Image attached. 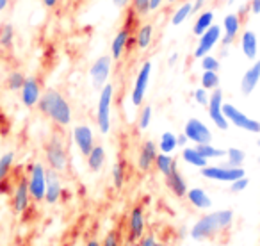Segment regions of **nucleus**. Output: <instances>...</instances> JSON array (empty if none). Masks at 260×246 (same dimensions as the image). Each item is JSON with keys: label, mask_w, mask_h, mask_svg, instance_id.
<instances>
[{"label": "nucleus", "mask_w": 260, "mask_h": 246, "mask_svg": "<svg viewBox=\"0 0 260 246\" xmlns=\"http://www.w3.org/2000/svg\"><path fill=\"white\" fill-rule=\"evenodd\" d=\"M38 109L57 127H68L72 123V105L59 89H45L38 102Z\"/></svg>", "instance_id": "obj_1"}, {"label": "nucleus", "mask_w": 260, "mask_h": 246, "mask_svg": "<svg viewBox=\"0 0 260 246\" xmlns=\"http://www.w3.org/2000/svg\"><path fill=\"white\" fill-rule=\"evenodd\" d=\"M234 223V210L221 209L216 212H209L202 216L194 225L191 227V237L194 241H207L214 239L216 235L226 232Z\"/></svg>", "instance_id": "obj_2"}, {"label": "nucleus", "mask_w": 260, "mask_h": 246, "mask_svg": "<svg viewBox=\"0 0 260 246\" xmlns=\"http://www.w3.org/2000/svg\"><path fill=\"white\" fill-rule=\"evenodd\" d=\"M45 161H47L48 168L57 171V173H64L68 170V150L57 134H52V138L45 143Z\"/></svg>", "instance_id": "obj_3"}, {"label": "nucleus", "mask_w": 260, "mask_h": 246, "mask_svg": "<svg viewBox=\"0 0 260 246\" xmlns=\"http://www.w3.org/2000/svg\"><path fill=\"white\" fill-rule=\"evenodd\" d=\"M112 98H114V86L112 84H105L100 89V97H98L96 105V125L102 134H109V131H111Z\"/></svg>", "instance_id": "obj_4"}, {"label": "nucleus", "mask_w": 260, "mask_h": 246, "mask_svg": "<svg viewBox=\"0 0 260 246\" xmlns=\"http://www.w3.org/2000/svg\"><path fill=\"white\" fill-rule=\"evenodd\" d=\"M27 182H29L30 198L36 203L45 202V189H47V168L41 163H32L27 168Z\"/></svg>", "instance_id": "obj_5"}, {"label": "nucleus", "mask_w": 260, "mask_h": 246, "mask_svg": "<svg viewBox=\"0 0 260 246\" xmlns=\"http://www.w3.org/2000/svg\"><path fill=\"white\" fill-rule=\"evenodd\" d=\"M136 18H138V16H134L132 22L126 20V22L121 25V29L118 30V34L114 36V40H112V45H111L112 61H119V59L123 57V54H125V50H128L130 48V43L136 40V34H134Z\"/></svg>", "instance_id": "obj_6"}, {"label": "nucleus", "mask_w": 260, "mask_h": 246, "mask_svg": "<svg viewBox=\"0 0 260 246\" xmlns=\"http://www.w3.org/2000/svg\"><path fill=\"white\" fill-rule=\"evenodd\" d=\"M146 227V216L143 205H134L130 209L128 216H126V242L134 244L145 234Z\"/></svg>", "instance_id": "obj_7"}, {"label": "nucleus", "mask_w": 260, "mask_h": 246, "mask_svg": "<svg viewBox=\"0 0 260 246\" xmlns=\"http://www.w3.org/2000/svg\"><path fill=\"white\" fill-rule=\"evenodd\" d=\"M223 114H224V118L228 119V123L235 125L237 129H242V131H246V132H251V134H260V121L249 118L248 114L239 111L235 105L223 104Z\"/></svg>", "instance_id": "obj_8"}, {"label": "nucleus", "mask_w": 260, "mask_h": 246, "mask_svg": "<svg viewBox=\"0 0 260 246\" xmlns=\"http://www.w3.org/2000/svg\"><path fill=\"white\" fill-rule=\"evenodd\" d=\"M202 175L209 180H217V182H234L241 177H246L244 168H234V166H209L202 168Z\"/></svg>", "instance_id": "obj_9"}, {"label": "nucleus", "mask_w": 260, "mask_h": 246, "mask_svg": "<svg viewBox=\"0 0 260 246\" xmlns=\"http://www.w3.org/2000/svg\"><path fill=\"white\" fill-rule=\"evenodd\" d=\"M30 193H29V182L27 177L22 175L18 180L13 186V193H11V207L16 214H23L27 209L30 207Z\"/></svg>", "instance_id": "obj_10"}, {"label": "nucleus", "mask_w": 260, "mask_h": 246, "mask_svg": "<svg viewBox=\"0 0 260 246\" xmlns=\"http://www.w3.org/2000/svg\"><path fill=\"white\" fill-rule=\"evenodd\" d=\"M150 75H152V63L145 61L141 66V70L138 72L134 87H132V93H130V100H132V104H134L136 107H141L143 102H145V95H146V89H148Z\"/></svg>", "instance_id": "obj_11"}, {"label": "nucleus", "mask_w": 260, "mask_h": 246, "mask_svg": "<svg viewBox=\"0 0 260 246\" xmlns=\"http://www.w3.org/2000/svg\"><path fill=\"white\" fill-rule=\"evenodd\" d=\"M207 111H209V116L214 121V125H216L219 131H226L230 123H228V119L224 118V114H223V91H221L219 87H216V89L210 93Z\"/></svg>", "instance_id": "obj_12"}, {"label": "nucleus", "mask_w": 260, "mask_h": 246, "mask_svg": "<svg viewBox=\"0 0 260 246\" xmlns=\"http://www.w3.org/2000/svg\"><path fill=\"white\" fill-rule=\"evenodd\" d=\"M184 134L187 136L189 141H192L194 145H205V143L212 141V132H210V129L198 118H191L185 121Z\"/></svg>", "instance_id": "obj_13"}, {"label": "nucleus", "mask_w": 260, "mask_h": 246, "mask_svg": "<svg viewBox=\"0 0 260 246\" xmlns=\"http://www.w3.org/2000/svg\"><path fill=\"white\" fill-rule=\"evenodd\" d=\"M111 65H112L111 55H102V57H98L96 61L91 65L89 77H91V82H93L94 89L100 91L102 87L107 84V79H109V75H111Z\"/></svg>", "instance_id": "obj_14"}, {"label": "nucleus", "mask_w": 260, "mask_h": 246, "mask_svg": "<svg viewBox=\"0 0 260 246\" xmlns=\"http://www.w3.org/2000/svg\"><path fill=\"white\" fill-rule=\"evenodd\" d=\"M221 34H223V29H221L219 25H210L209 29L200 36V41L194 50V57L202 59L203 55L209 54V52L221 41Z\"/></svg>", "instance_id": "obj_15"}, {"label": "nucleus", "mask_w": 260, "mask_h": 246, "mask_svg": "<svg viewBox=\"0 0 260 246\" xmlns=\"http://www.w3.org/2000/svg\"><path fill=\"white\" fill-rule=\"evenodd\" d=\"M157 153H159V146L152 139H146V141L141 143V148H139L138 153V170L141 173H150L155 168Z\"/></svg>", "instance_id": "obj_16"}, {"label": "nucleus", "mask_w": 260, "mask_h": 246, "mask_svg": "<svg viewBox=\"0 0 260 246\" xmlns=\"http://www.w3.org/2000/svg\"><path fill=\"white\" fill-rule=\"evenodd\" d=\"M41 82L36 75H30L25 79L23 82L22 89H20V97H22V104L25 107L32 109V107H38V102L41 98Z\"/></svg>", "instance_id": "obj_17"}, {"label": "nucleus", "mask_w": 260, "mask_h": 246, "mask_svg": "<svg viewBox=\"0 0 260 246\" xmlns=\"http://www.w3.org/2000/svg\"><path fill=\"white\" fill-rule=\"evenodd\" d=\"M73 141H75L77 148L80 150L84 157H87V153L93 150L94 146V136H93V131H91L89 125H77L73 127Z\"/></svg>", "instance_id": "obj_18"}, {"label": "nucleus", "mask_w": 260, "mask_h": 246, "mask_svg": "<svg viewBox=\"0 0 260 246\" xmlns=\"http://www.w3.org/2000/svg\"><path fill=\"white\" fill-rule=\"evenodd\" d=\"M62 196V184H61V173L47 168V189H45V202L48 205H54L61 200Z\"/></svg>", "instance_id": "obj_19"}, {"label": "nucleus", "mask_w": 260, "mask_h": 246, "mask_svg": "<svg viewBox=\"0 0 260 246\" xmlns=\"http://www.w3.org/2000/svg\"><path fill=\"white\" fill-rule=\"evenodd\" d=\"M241 20H239L237 15H226L223 20V33L224 36H221V41L219 43L223 47H230L239 36V30H241Z\"/></svg>", "instance_id": "obj_20"}, {"label": "nucleus", "mask_w": 260, "mask_h": 246, "mask_svg": "<svg viewBox=\"0 0 260 246\" xmlns=\"http://www.w3.org/2000/svg\"><path fill=\"white\" fill-rule=\"evenodd\" d=\"M258 80H260V59H256L248 70L246 73L242 75L241 79V91L244 97L251 95L255 91V87L258 86Z\"/></svg>", "instance_id": "obj_21"}, {"label": "nucleus", "mask_w": 260, "mask_h": 246, "mask_svg": "<svg viewBox=\"0 0 260 246\" xmlns=\"http://www.w3.org/2000/svg\"><path fill=\"white\" fill-rule=\"evenodd\" d=\"M166 186L177 198H184V196L187 195V182H185L184 175L180 173L178 166H175L173 170H171V173L166 177Z\"/></svg>", "instance_id": "obj_22"}, {"label": "nucleus", "mask_w": 260, "mask_h": 246, "mask_svg": "<svg viewBox=\"0 0 260 246\" xmlns=\"http://www.w3.org/2000/svg\"><path fill=\"white\" fill-rule=\"evenodd\" d=\"M241 50L246 55V59H256V50H258V40L253 30H244L241 36Z\"/></svg>", "instance_id": "obj_23"}, {"label": "nucleus", "mask_w": 260, "mask_h": 246, "mask_svg": "<svg viewBox=\"0 0 260 246\" xmlns=\"http://www.w3.org/2000/svg\"><path fill=\"white\" fill-rule=\"evenodd\" d=\"M185 196H187L189 203L200 210H205V209H209V207H212V200H210V196L205 193V189H202V188L187 189V195Z\"/></svg>", "instance_id": "obj_24"}, {"label": "nucleus", "mask_w": 260, "mask_h": 246, "mask_svg": "<svg viewBox=\"0 0 260 246\" xmlns=\"http://www.w3.org/2000/svg\"><path fill=\"white\" fill-rule=\"evenodd\" d=\"M86 161H87V168H89L93 173H98L105 164V148L102 145H96V143H94L93 150L87 153Z\"/></svg>", "instance_id": "obj_25"}, {"label": "nucleus", "mask_w": 260, "mask_h": 246, "mask_svg": "<svg viewBox=\"0 0 260 246\" xmlns=\"http://www.w3.org/2000/svg\"><path fill=\"white\" fill-rule=\"evenodd\" d=\"M152 40H153L152 23H143V25H139L138 33H136V47H138V50H141V52L148 50V47L152 45Z\"/></svg>", "instance_id": "obj_26"}, {"label": "nucleus", "mask_w": 260, "mask_h": 246, "mask_svg": "<svg viewBox=\"0 0 260 246\" xmlns=\"http://www.w3.org/2000/svg\"><path fill=\"white\" fill-rule=\"evenodd\" d=\"M177 166V159H175L171 153H157V159H155V170L159 171L160 175L168 177L171 173V170Z\"/></svg>", "instance_id": "obj_27"}, {"label": "nucleus", "mask_w": 260, "mask_h": 246, "mask_svg": "<svg viewBox=\"0 0 260 246\" xmlns=\"http://www.w3.org/2000/svg\"><path fill=\"white\" fill-rule=\"evenodd\" d=\"M182 159L185 161L187 164H191V166H194V168H205L207 166V163L209 161L205 159V157L202 156V153L196 150V146L194 148H191V146H185L184 150H182Z\"/></svg>", "instance_id": "obj_28"}, {"label": "nucleus", "mask_w": 260, "mask_h": 246, "mask_svg": "<svg viewBox=\"0 0 260 246\" xmlns=\"http://www.w3.org/2000/svg\"><path fill=\"white\" fill-rule=\"evenodd\" d=\"M212 22H214V13L212 11H202L198 15V18H196L194 25H192V34L200 38L210 25H212Z\"/></svg>", "instance_id": "obj_29"}, {"label": "nucleus", "mask_w": 260, "mask_h": 246, "mask_svg": "<svg viewBox=\"0 0 260 246\" xmlns=\"http://www.w3.org/2000/svg\"><path fill=\"white\" fill-rule=\"evenodd\" d=\"M125 180H126V161L119 159L118 163L112 166V184H114V188L119 191V189H123V186H125Z\"/></svg>", "instance_id": "obj_30"}, {"label": "nucleus", "mask_w": 260, "mask_h": 246, "mask_svg": "<svg viewBox=\"0 0 260 246\" xmlns=\"http://www.w3.org/2000/svg\"><path fill=\"white\" fill-rule=\"evenodd\" d=\"M15 45V27L11 23H0V47L11 50Z\"/></svg>", "instance_id": "obj_31"}, {"label": "nucleus", "mask_w": 260, "mask_h": 246, "mask_svg": "<svg viewBox=\"0 0 260 246\" xmlns=\"http://www.w3.org/2000/svg\"><path fill=\"white\" fill-rule=\"evenodd\" d=\"M25 79H27V75L22 70H13V72H9L8 79H6V86H8L9 91H20L23 82H25Z\"/></svg>", "instance_id": "obj_32"}, {"label": "nucleus", "mask_w": 260, "mask_h": 246, "mask_svg": "<svg viewBox=\"0 0 260 246\" xmlns=\"http://www.w3.org/2000/svg\"><path fill=\"white\" fill-rule=\"evenodd\" d=\"M13 164H15V152L2 153V157H0V180H6L11 175Z\"/></svg>", "instance_id": "obj_33"}, {"label": "nucleus", "mask_w": 260, "mask_h": 246, "mask_svg": "<svg viewBox=\"0 0 260 246\" xmlns=\"http://www.w3.org/2000/svg\"><path fill=\"white\" fill-rule=\"evenodd\" d=\"M177 148H178L177 134H173V132H164V134L160 136V141H159V150H160V152H162V153H173Z\"/></svg>", "instance_id": "obj_34"}, {"label": "nucleus", "mask_w": 260, "mask_h": 246, "mask_svg": "<svg viewBox=\"0 0 260 246\" xmlns=\"http://www.w3.org/2000/svg\"><path fill=\"white\" fill-rule=\"evenodd\" d=\"M196 150H198V152L202 153L207 161L209 159H219V157L226 156V150L216 148V146H212L210 143H205V145H196Z\"/></svg>", "instance_id": "obj_35"}, {"label": "nucleus", "mask_w": 260, "mask_h": 246, "mask_svg": "<svg viewBox=\"0 0 260 246\" xmlns=\"http://www.w3.org/2000/svg\"><path fill=\"white\" fill-rule=\"evenodd\" d=\"M191 15H192V2H185V4H182L180 8L177 9V13H175L173 18H171V23H173L175 27L182 25Z\"/></svg>", "instance_id": "obj_36"}, {"label": "nucleus", "mask_w": 260, "mask_h": 246, "mask_svg": "<svg viewBox=\"0 0 260 246\" xmlns=\"http://www.w3.org/2000/svg\"><path fill=\"white\" fill-rule=\"evenodd\" d=\"M226 161H228V166H234V168H241L244 164L246 159V153L242 152L241 148H228L226 150Z\"/></svg>", "instance_id": "obj_37"}, {"label": "nucleus", "mask_w": 260, "mask_h": 246, "mask_svg": "<svg viewBox=\"0 0 260 246\" xmlns=\"http://www.w3.org/2000/svg\"><path fill=\"white\" fill-rule=\"evenodd\" d=\"M202 87L207 91H214L216 87H219V75H217V72H203Z\"/></svg>", "instance_id": "obj_38"}, {"label": "nucleus", "mask_w": 260, "mask_h": 246, "mask_svg": "<svg viewBox=\"0 0 260 246\" xmlns=\"http://www.w3.org/2000/svg\"><path fill=\"white\" fill-rule=\"evenodd\" d=\"M202 70L203 72H219V68H221V63H219V59L217 57H214V55H203L202 59Z\"/></svg>", "instance_id": "obj_39"}, {"label": "nucleus", "mask_w": 260, "mask_h": 246, "mask_svg": "<svg viewBox=\"0 0 260 246\" xmlns=\"http://www.w3.org/2000/svg\"><path fill=\"white\" fill-rule=\"evenodd\" d=\"M150 121H152V107L145 105L139 112V119H138V127L139 131H146L150 127Z\"/></svg>", "instance_id": "obj_40"}, {"label": "nucleus", "mask_w": 260, "mask_h": 246, "mask_svg": "<svg viewBox=\"0 0 260 246\" xmlns=\"http://www.w3.org/2000/svg\"><path fill=\"white\" fill-rule=\"evenodd\" d=\"M148 6H150V0H132V2H130V9L136 13V16H138V18L148 15V13H150Z\"/></svg>", "instance_id": "obj_41"}, {"label": "nucleus", "mask_w": 260, "mask_h": 246, "mask_svg": "<svg viewBox=\"0 0 260 246\" xmlns=\"http://www.w3.org/2000/svg\"><path fill=\"white\" fill-rule=\"evenodd\" d=\"M192 97H194V100L198 102L200 105H203V107H207V105H209L210 95H209V91L203 89V87H198V89H196L194 93H192Z\"/></svg>", "instance_id": "obj_42"}, {"label": "nucleus", "mask_w": 260, "mask_h": 246, "mask_svg": "<svg viewBox=\"0 0 260 246\" xmlns=\"http://www.w3.org/2000/svg\"><path fill=\"white\" fill-rule=\"evenodd\" d=\"M249 186V180L246 177H241V178H237V180H234V182H230V191L232 193H242L246 188Z\"/></svg>", "instance_id": "obj_43"}, {"label": "nucleus", "mask_w": 260, "mask_h": 246, "mask_svg": "<svg viewBox=\"0 0 260 246\" xmlns=\"http://www.w3.org/2000/svg\"><path fill=\"white\" fill-rule=\"evenodd\" d=\"M102 246H121V241H119V234H118V232H116V230L109 232V234L105 235Z\"/></svg>", "instance_id": "obj_44"}, {"label": "nucleus", "mask_w": 260, "mask_h": 246, "mask_svg": "<svg viewBox=\"0 0 260 246\" xmlns=\"http://www.w3.org/2000/svg\"><path fill=\"white\" fill-rule=\"evenodd\" d=\"M157 239L153 234H143V237L138 241V246H155Z\"/></svg>", "instance_id": "obj_45"}, {"label": "nucleus", "mask_w": 260, "mask_h": 246, "mask_svg": "<svg viewBox=\"0 0 260 246\" xmlns=\"http://www.w3.org/2000/svg\"><path fill=\"white\" fill-rule=\"evenodd\" d=\"M166 0H150V6H148V11L152 13V11H157V9L160 8V6L164 4Z\"/></svg>", "instance_id": "obj_46"}, {"label": "nucleus", "mask_w": 260, "mask_h": 246, "mask_svg": "<svg viewBox=\"0 0 260 246\" xmlns=\"http://www.w3.org/2000/svg\"><path fill=\"white\" fill-rule=\"evenodd\" d=\"M249 8H251V15H260V0H251Z\"/></svg>", "instance_id": "obj_47"}, {"label": "nucleus", "mask_w": 260, "mask_h": 246, "mask_svg": "<svg viewBox=\"0 0 260 246\" xmlns=\"http://www.w3.org/2000/svg\"><path fill=\"white\" fill-rule=\"evenodd\" d=\"M187 141H189V139H187V136H185V134H178L177 136V145L180 146V148H185V146H187Z\"/></svg>", "instance_id": "obj_48"}, {"label": "nucleus", "mask_w": 260, "mask_h": 246, "mask_svg": "<svg viewBox=\"0 0 260 246\" xmlns=\"http://www.w3.org/2000/svg\"><path fill=\"white\" fill-rule=\"evenodd\" d=\"M112 2H114V6L118 9H125L126 6H128L130 2H132V0H112Z\"/></svg>", "instance_id": "obj_49"}, {"label": "nucleus", "mask_w": 260, "mask_h": 246, "mask_svg": "<svg viewBox=\"0 0 260 246\" xmlns=\"http://www.w3.org/2000/svg\"><path fill=\"white\" fill-rule=\"evenodd\" d=\"M203 4H205V0H194V2H192V13H200Z\"/></svg>", "instance_id": "obj_50"}, {"label": "nucleus", "mask_w": 260, "mask_h": 246, "mask_svg": "<svg viewBox=\"0 0 260 246\" xmlns=\"http://www.w3.org/2000/svg\"><path fill=\"white\" fill-rule=\"evenodd\" d=\"M41 2H43V6L47 9H52V8H55V6L59 4V0H41Z\"/></svg>", "instance_id": "obj_51"}, {"label": "nucleus", "mask_w": 260, "mask_h": 246, "mask_svg": "<svg viewBox=\"0 0 260 246\" xmlns=\"http://www.w3.org/2000/svg\"><path fill=\"white\" fill-rule=\"evenodd\" d=\"M9 6H11V0H0V13H4Z\"/></svg>", "instance_id": "obj_52"}, {"label": "nucleus", "mask_w": 260, "mask_h": 246, "mask_svg": "<svg viewBox=\"0 0 260 246\" xmlns=\"http://www.w3.org/2000/svg\"><path fill=\"white\" fill-rule=\"evenodd\" d=\"M86 246H102L100 241H96V239H91V241H87Z\"/></svg>", "instance_id": "obj_53"}, {"label": "nucleus", "mask_w": 260, "mask_h": 246, "mask_svg": "<svg viewBox=\"0 0 260 246\" xmlns=\"http://www.w3.org/2000/svg\"><path fill=\"white\" fill-rule=\"evenodd\" d=\"M175 61H177V54H173L170 57V65H175Z\"/></svg>", "instance_id": "obj_54"}, {"label": "nucleus", "mask_w": 260, "mask_h": 246, "mask_svg": "<svg viewBox=\"0 0 260 246\" xmlns=\"http://www.w3.org/2000/svg\"><path fill=\"white\" fill-rule=\"evenodd\" d=\"M168 4H175V2H178V0H166Z\"/></svg>", "instance_id": "obj_55"}, {"label": "nucleus", "mask_w": 260, "mask_h": 246, "mask_svg": "<svg viewBox=\"0 0 260 246\" xmlns=\"http://www.w3.org/2000/svg\"><path fill=\"white\" fill-rule=\"evenodd\" d=\"M155 246H164V244H162V242H157V244H155Z\"/></svg>", "instance_id": "obj_56"}, {"label": "nucleus", "mask_w": 260, "mask_h": 246, "mask_svg": "<svg viewBox=\"0 0 260 246\" xmlns=\"http://www.w3.org/2000/svg\"><path fill=\"white\" fill-rule=\"evenodd\" d=\"M258 163H260V159H258Z\"/></svg>", "instance_id": "obj_57"}]
</instances>
